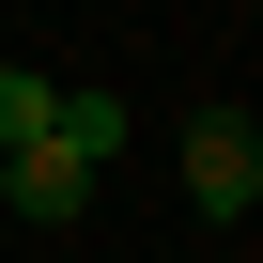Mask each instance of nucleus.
I'll use <instances>...</instances> for the list:
<instances>
[{
	"mask_svg": "<svg viewBox=\"0 0 263 263\" xmlns=\"http://www.w3.org/2000/svg\"><path fill=\"white\" fill-rule=\"evenodd\" d=\"M0 201H16V217H31V232H62V217H78V201H93V171H78V155H62V140H31V155H0Z\"/></svg>",
	"mask_w": 263,
	"mask_h": 263,
	"instance_id": "f03ea898",
	"label": "nucleus"
},
{
	"mask_svg": "<svg viewBox=\"0 0 263 263\" xmlns=\"http://www.w3.org/2000/svg\"><path fill=\"white\" fill-rule=\"evenodd\" d=\"M186 201H201L217 232H232V217L263 201V140H248L232 108H201V124H186Z\"/></svg>",
	"mask_w": 263,
	"mask_h": 263,
	"instance_id": "f257e3e1",
	"label": "nucleus"
},
{
	"mask_svg": "<svg viewBox=\"0 0 263 263\" xmlns=\"http://www.w3.org/2000/svg\"><path fill=\"white\" fill-rule=\"evenodd\" d=\"M47 140H62L78 171H108V155H124V93H108V78H93V93H62V108H47Z\"/></svg>",
	"mask_w": 263,
	"mask_h": 263,
	"instance_id": "7ed1b4c3",
	"label": "nucleus"
},
{
	"mask_svg": "<svg viewBox=\"0 0 263 263\" xmlns=\"http://www.w3.org/2000/svg\"><path fill=\"white\" fill-rule=\"evenodd\" d=\"M47 108H62V93H47L31 62H0V155H31V140H47Z\"/></svg>",
	"mask_w": 263,
	"mask_h": 263,
	"instance_id": "20e7f679",
	"label": "nucleus"
}]
</instances>
